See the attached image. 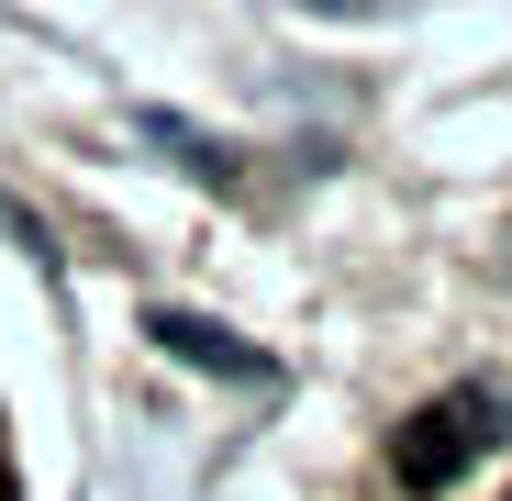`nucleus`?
I'll return each mask as SVG.
<instances>
[{
	"label": "nucleus",
	"mask_w": 512,
	"mask_h": 501,
	"mask_svg": "<svg viewBox=\"0 0 512 501\" xmlns=\"http://www.w3.org/2000/svg\"><path fill=\"white\" fill-rule=\"evenodd\" d=\"M490 446H501V401H490V390H446V401H423L412 424H401L390 468H401L412 490H446V479H468Z\"/></svg>",
	"instance_id": "obj_1"
},
{
	"label": "nucleus",
	"mask_w": 512,
	"mask_h": 501,
	"mask_svg": "<svg viewBox=\"0 0 512 501\" xmlns=\"http://www.w3.org/2000/svg\"><path fill=\"white\" fill-rule=\"evenodd\" d=\"M156 346H167V357H201V368H234V379H256V357H245V346H223L212 323H179V312H156Z\"/></svg>",
	"instance_id": "obj_2"
}]
</instances>
